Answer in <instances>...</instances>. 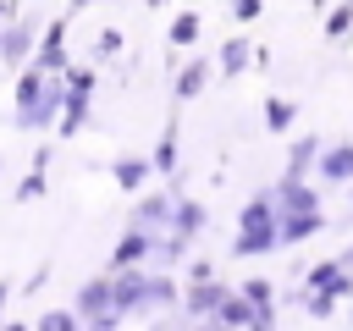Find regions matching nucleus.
Segmentation results:
<instances>
[{
  "mask_svg": "<svg viewBox=\"0 0 353 331\" xmlns=\"http://www.w3.org/2000/svg\"><path fill=\"white\" fill-rule=\"evenodd\" d=\"M61 105H66V83H50L44 72H28L17 83V121L22 127H44Z\"/></svg>",
  "mask_w": 353,
  "mask_h": 331,
  "instance_id": "f257e3e1",
  "label": "nucleus"
},
{
  "mask_svg": "<svg viewBox=\"0 0 353 331\" xmlns=\"http://www.w3.org/2000/svg\"><path fill=\"white\" fill-rule=\"evenodd\" d=\"M281 237H276V215H270V204L259 199V204H248L243 210V226H237V254H265V248H276Z\"/></svg>",
  "mask_w": 353,
  "mask_h": 331,
  "instance_id": "f03ea898",
  "label": "nucleus"
},
{
  "mask_svg": "<svg viewBox=\"0 0 353 331\" xmlns=\"http://www.w3.org/2000/svg\"><path fill=\"white\" fill-rule=\"evenodd\" d=\"M320 226H325L320 204H281V210H276V237H281V243H303V237H314Z\"/></svg>",
  "mask_w": 353,
  "mask_h": 331,
  "instance_id": "7ed1b4c3",
  "label": "nucleus"
},
{
  "mask_svg": "<svg viewBox=\"0 0 353 331\" xmlns=\"http://www.w3.org/2000/svg\"><path fill=\"white\" fill-rule=\"evenodd\" d=\"M77 303H83V320H88V325H94L99 314H116V298H110V276L88 281V287L77 292Z\"/></svg>",
  "mask_w": 353,
  "mask_h": 331,
  "instance_id": "20e7f679",
  "label": "nucleus"
},
{
  "mask_svg": "<svg viewBox=\"0 0 353 331\" xmlns=\"http://www.w3.org/2000/svg\"><path fill=\"white\" fill-rule=\"evenodd\" d=\"M221 303H226V287H215V276L193 281V292H188V309H193V314L215 320V314H221Z\"/></svg>",
  "mask_w": 353,
  "mask_h": 331,
  "instance_id": "39448f33",
  "label": "nucleus"
},
{
  "mask_svg": "<svg viewBox=\"0 0 353 331\" xmlns=\"http://www.w3.org/2000/svg\"><path fill=\"white\" fill-rule=\"evenodd\" d=\"M143 254H154V232H143V226H138V232H132V237H127V243L116 248V259H110V270H132V265H138Z\"/></svg>",
  "mask_w": 353,
  "mask_h": 331,
  "instance_id": "423d86ee",
  "label": "nucleus"
},
{
  "mask_svg": "<svg viewBox=\"0 0 353 331\" xmlns=\"http://www.w3.org/2000/svg\"><path fill=\"white\" fill-rule=\"evenodd\" d=\"M28 44H33V22H28V17H22V22H11V28L0 33V55H6L11 66L28 55Z\"/></svg>",
  "mask_w": 353,
  "mask_h": 331,
  "instance_id": "0eeeda50",
  "label": "nucleus"
},
{
  "mask_svg": "<svg viewBox=\"0 0 353 331\" xmlns=\"http://www.w3.org/2000/svg\"><path fill=\"white\" fill-rule=\"evenodd\" d=\"M320 177H325V182H347V177H353V143L325 149V154H320Z\"/></svg>",
  "mask_w": 353,
  "mask_h": 331,
  "instance_id": "6e6552de",
  "label": "nucleus"
},
{
  "mask_svg": "<svg viewBox=\"0 0 353 331\" xmlns=\"http://www.w3.org/2000/svg\"><path fill=\"white\" fill-rule=\"evenodd\" d=\"M165 221H171V199H143L132 210V226H143V232H160Z\"/></svg>",
  "mask_w": 353,
  "mask_h": 331,
  "instance_id": "1a4fd4ad",
  "label": "nucleus"
},
{
  "mask_svg": "<svg viewBox=\"0 0 353 331\" xmlns=\"http://www.w3.org/2000/svg\"><path fill=\"white\" fill-rule=\"evenodd\" d=\"M61 39H66V22H55L50 33H44V50H39V66H66V50H61Z\"/></svg>",
  "mask_w": 353,
  "mask_h": 331,
  "instance_id": "9d476101",
  "label": "nucleus"
},
{
  "mask_svg": "<svg viewBox=\"0 0 353 331\" xmlns=\"http://www.w3.org/2000/svg\"><path fill=\"white\" fill-rule=\"evenodd\" d=\"M204 83H210V66H204V61L182 66V72H176V99H193V94L204 88Z\"/></svg>",
  "mask_w": 353,
  "mask_h": 331,
  "instance_id": "9b49d317",
  "label": "nucleus"
},
{
  "mask_svg": "<svg viewBox=\"0 0 353 331\" xmlns=\"http://www.w3.org/2000/svg\"><path fill=\"white\" fill-rule=\"evenodd\" d=\"M171 221H176V232H182V237H188V232H204V204H176V215H171Z\"/></svg>",
  "mask_w": 353,
  "mask_h": 331,
  "instance_id": "f8f14e48",
  "label": "nucleus"
},
{
  "mask_svg": "<svg viewBox=\"0 0 353 331\" xmlns=\"http://www.w3.org/2000/svg\"><path fill=\"white\" fill-rule=\"evenodd\" d=\"M265 121H270V132H287L292 127V105L287 99H265Z\"/></svg>",
  "mask_w": 353,
  "mask_h": 331,
  "instance_id": "ddd939ff",
  "label": "nucleus"
},
{
  "mask_svg": "<svg viewBox=\"0 0 353 331\" xmlns=\"http://www.w3.org/2000/svg\"><path fill=\"white\" fill-rule=\"evenodd\" d=\"M243 61H248V50H243V39H232V44L221 50V72H226V77H237V72H243Z\"/></svg>",
  "mask_w": 353,
  "mask_h": 331,
  "instance_id": "4468645a",
  "label": "nucleus"
},
{
  "mask_svg": "<svg viewBox=\"0 0 353 331\" xmlns=\"http://www.w3.org/2000/svg\"><path fill=\"white\" fill-rule=\"evenodd\" d=\"M193 33H199V17H193V11H182V17L171 22V44H193Z\"/></svg>",
  "mask_w": 353,
  "mask_h": 331,
  "instance_id": "2eb2a0df",
  "label": "nucleus"
},
{
  "mask_svg": "<svg viewBox=\"0 0 353 331\" xmlns=\"http://www.w3.org/2000/svg\"><path fill=\"white\" fill-rule=\"evenodd\" d=\"M143 177H149V166H143V160H121V166H116V182H121V188H138Z\"/></svg>",
  "mask_w": 353,
  "mask_h": 331,
  "instance_id": "dca6fc26",
  "label": "nucleus"
},
{
  "mask_svg": "<svg viewBox=\"0 0 353 331\" xmlns=\"http://www.w3.org/2000/svg\"><path fill=\"white\" fill-rule=\"evenodd\" d=\"M116 50H121V33H116V28H105V33H99V44H94V55H116Z\"/></svg>",
  "mask_w": 353,
  "mask_h": 331,
  "instance_id": "f3484780",
  "label": "nucleus"
},
{
  "mask_svg": "<svg viewBox=\"0 0 353 331\" xmlns=\"http://www.w3.org/2000/svg\"><path fill=\"white\" fill-rule=\"evenodd\" d=\"M243 298H254L259 309H270V281H248V287H243Z\"/></svg>",
  "mask_w": 353,
  "mask_h": 331,
  "instance_id": "a211bd4d",
  "label": "nucleus"
},
{
  "mask_svg": "<svg viewBox=\"0 0 353 331\" xmlns=\"http://www.w3.org/2000/svg\"><path fill=\"white\" fill-rule=\"evenodd\" d=\"M347 22H353V17H347V6H342V11L325 17V33H347Z\"/></svg>",
  "mask_w": 353,
  "mask_h": 331,
  "instance_id": "6ab92c4d",
  "label": "nucleus"
},
{
  "mask_svg": "<svg viewBox=\"0 0 353 331\" xmlns=\"http://www.w3.org/2000/svg\"><path fill=\"white\" fill-rule=\"evenodd\" d=\"M72 320H77V314H61V309H55V314H44V320H39V325H44V331H66V325H72Z\"/></svg>",
  "mask_w": 353,
  "mask_h": 331,
  "instance_id": "aec40b11",
  "label": "nucleus"
},
{
  "mask_svg": "<svg viewBox=\"0 0 353 331\" xmlns=\"http://www.w3.org/2000/svg\"><path fill=\"white\" fill-rule=\"evenodd\" d=\"M171 160H176V138L165 132V143H160V171H171Z\"/></svg>",
  "mask_w": 353,
  "mask_h": 331,
  "instance_id": "412c9836",
  "label": "nucleus"
},
{
  "mask_svg": "<svg viewBox=\"0 0 353 331\" xmlns=\"http://www.w3.org/2000/svg\"><path fill=\"white\" fill-rule=\"evenodd\" d=\"M39 193H44V177H28V182L17 188V199H39Z\"/></svg>",
  "mask_w": 353,
  "mask_h": 331,
  "instance_id": "4be33fe9",
  "label": "nucleus"
},
{
  "mask_svg": "<svg viewBox=\"0 0 353 331\" xmlns=\"http://www.w3.org/2000/svg\"><path fill=\"white\" fill-rule=\"evenodd\" d=\"M232 11L237 17H259V0H232Z\"/></svg>",
  "mask_w": 353,
  "mask_h": 331,
  "instance_id": "5701e85b",
  "label": "nucleus"
},
{
  "mask_svg": "<svg viewBox=\"0 0 353 331\" xmlns=\"http://www.w3.org/2000/svg\"><path fill=\"white\" fill-rule=\"evenodd\" d=\"M342 265H347V270H353V248H347V254H342Z\"/></svg>",
  "mask_w": 353,
  "mask_h": 331,
  "instance_id": "b1692460",
  "label": "nucleus"
},
{
  "mask_svg": "<svg viewBox=\"0 0 353 331\" xmlns=\"http://www.w3.org/2000/svg\"><path fill=\"white\" fill-rule=\"evenodd\" d=\"M0 303H6V287H0Z\"/></svg>",
  "mask_w": 353,
  "mask_h": 331,
  "instance_id": "393cba45",
  "label": "nucleus"
}]
</instances>
